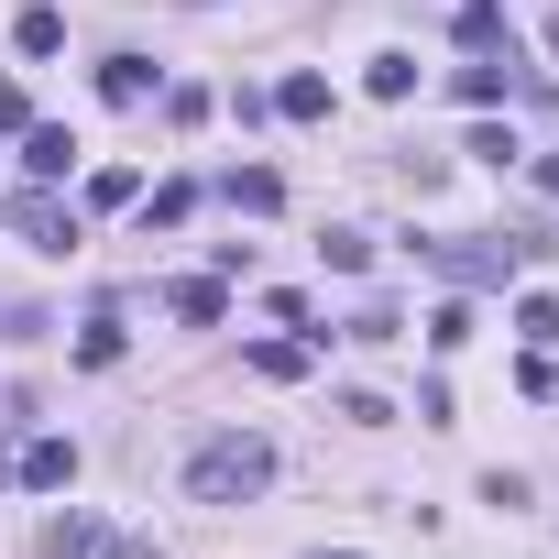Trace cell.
Instances as JSON below:
<instances>
[{
	"label": "cell",
	"instance_id": "1",
	"mask_svg": "<svg viewBox=\"0 0 559 559\" xmlns=\"http://www.w3.org/2000/svg\"><path fill=\"white\" fill-rule=\"evenodd\" d=\"M263 483H274V450H263L252 428H219V439L187 450V493H198V504H252Z\"/></svg>",
	"mask_w": 559,
	"mask_h": 559
},
{
	"label": "cell",
	"instance_id": "2",
	"mask_svg": "<svg viewBox=\"0 0 559 559\" xmlns=\"http://www.w3.org/2000/svg\"><path fill=\"white\" fill-rule=\"evenodd\" d=\"M439 274H450V286H504V274L537 252V241H417Z\"/></svg>",
	"mask_w": 559,
	"mask_h": 559
},
{
	"label": "cell",
	"instance_id": "3",
	"mask_svg": "<svg viewBox=\"0 0 559 559\" xmlns=\"http://www.w3.org/2000/svg\"><path fill=\"white\" fill-rule=\"evenodd\" d=\"M45 548H56V559H154L143 537H110L99 515H56V526H45Z\"/></svg>",
	"mask_w": 559,
	"mask_h": 559
},
{
	"label": "cell",
	"instance_id": "4",
	"mask_svg": "<svg viewBox=\"0 0 559 559\" xmlns=\"http://www.w3.org/2000/svg\"><path fill=\"white\" fill-rule=\"evenodd\" d=\"M12 219H23V241H34V252H78V209H56V187H23V198H12Z\"/></svg>",
	"mask_w": 559,
	"mask_h": 559
},
{
	"label": "cell",
	"instance_id": "5",
	"mask_svg": "<svg viewBox=\"0 0 559 559\" xmlns=\"http://www.w3.org/2000/svg\"><path fill=\"white\" fill-rule=\"evenodd\" d=\"M23 165H34V187H56V176L78 165V132H67V121H34V132H23Z\"/></svg>",
	"mask_w": 559,
	"mask_h": 559
},
{
	"label": "cell",
	"instance_id": "6",
	"mask_svg": "<svg viewBox=\"0 0 559 559\" xmlns=\"http://www.w3.org/2000/svg\"><path fill=\"white\" fill-rule=\"evenodd\" d=\"M165 308H176L187 330H209V319H230V286H219V274H187V286H176Z\"/></svg>",
	"mask_w": 559,
	"mask_h": 559
},
{
	"label": "cell",
	"instance_id": "7",
	"mask_svg": "<svg viewBox=\"0 0 559 559\" xmlns=\"http://www.w3.org/2000/svg\"><path fill=\"white\" fill-rule=\"evenodd\" d=\"M99 99H110V110H143V99H154V67H143V56H110V67H99Z\"/></svg>",
	"mask_w": 559,
	"mask_h": 559
},
{
	"label": "cell",
	"instance_id": "8",
	"mask_svg": "<svg viewBox=\"0 0 559 559\" xmlns=\"http://www.w3.org/2000/svg\"><path fill=\"white\" fill-rule=\"evenodd\" d=\"M274 110H286V121H330V78H319V67H297L286 88H274Z\"/></svg>",
	"mask_w": 559,
	"mask_h": 559
},
{
	"label": "cell",
	"instance_id": "9",
	"mask_svg": "<svg viewBox=\"0 0 559 559\" xmlns=\"http://www.w3.org/2000/svg\"><path fill=\"white\" fill-rule=\"evenodd\" d=\"M230 209H252V219L286 209V176H274V165H241V176H230Z\"/></svg>",
	"mask_w": 559,
	"mask_h": 559
},
{
	"label": "cell",
	"instance_id": "10",
	"mask_svg": "<svg viewBox=\"0 0 559 559\" xmlns=\"http://www.w3.org/2000/svg\"><path fill=\"white\" fill-rule=\"evenodd\" d=\"M12 472H23V483H78V450H67V439H34Z\"/></svg>",
	"mask_w": 559,
	"mask_h": 559
},
{
	"label": "cell",
	"instance_id": "11",
	"mask_svg": "<svg viewBox=\"0 0 559 559\" xmlns=\"http://www.w3.org/2000/svg\"><path fill=\"white\" fill-rule=\"evenodd\" d=\"M362 88H373V99H417V56H373Z\"/></svg>",
	"mask_w": 559,
	"mask_h": 559
},
{
	"label": "cell",
	"instance_id": "12",
	"mask_svg": "<svg viewBox=\"0 0 559 559\" xmlns=\"http://www.w3.org/2000/svg\"><path fill=\"white\" fill-rule=\"evenodd\" d=\"M504 88H515V67H504V56H483V67H461V99H472V110H493Z\"/></svg>",
	"mask_w": 559,
	"mask_h": 559
},
{
	"label": "cell",
	"instance_id": "13",
	"mask_svg": "<svg viewBox=\"0 0 559 559\" xmlns=\"http://www.w3.org/2000/svg\"><path fill=\"white\" fill-rule=\"evenodd\" d=\"M78 362H88V373H110V362H121V319H110V308L78 330Z\"/></svg>",
	"mask_w": 559,
	"mask_h": 559
},
{
	"label": "cell",
	"instance_id": "14",
	"mask_svg": "<svg viewBox=\"0 0 559 559\" xmlns=\"http://www.w3.org/2000/svg\"><path fill=\"white\" fill-rule=\"evenodd\" d=\"M252 373H263V384H297V373H308V352H297V341H263V352H252Z\"/></svg>",
	"mask_w": 559,
	"mask_h": 559
},
{
	"label": "cell",
	"instance_id": "15",
	"mask_svg": "<svg viewBox=\"0 0 559 559\" xmlns=\"http://www.w3.org/2000/svg\"><path fill=\"white\" fill-rule=\"evenodd\" d=\"M12 45H23V56H56V45H67V23H56V12H23V23H12Z\"/></svg>",
	"mask_w": 559,
	"mask_h": 559
},
{
	"label": "cell",
	"instance_id": "16",
	"mask_svg": "<svg viewBox=\"0 0 559 559\" xmlns=\"http://www.w3.org/2000/svg\"><path fill=\"white\" fill-rule=\"evenodd\" d=\"M88 198H99V209H132V198H143V176H132V165H99V176H88Z\"/></svg>",
	"mask_w": 559,
	"mask_h": 559
},
{
	"label": "cell",
	"instance_id": "17",
	"mask_svg": "<svg viewBox=\"0 0 559 559\" xmlns=\"http://www.w3.org/2000/svg\"><path fill=\"white\" fill-rule=\"evenodd\" d=\"M319 263H330V274H362V263H373V241H362V230H330V241H319Z\"/></svg>",
	"mask_w": 559,
	"mask_h": 559
},
{
	"label": "cell",
	"instance_id": "18",
	"mask_svg": "<svg viewBox=\"0 0 559 559\" xmlns=\"http://www.w3.org/2000/svg\"><path fill=\"white\" fill-rule=\"evenodd\" d=\"M515 330L548 352V341H559V297H515Z\"/></svg>",
	"mask_w": 559,
	"mask_h": 559
},
{
	"label": "cell",
	"instance_id": "19",
	"mask_svg": "<svg viewBox=\"0 0 559 559\" xmlns=\"http://www.w3.org/2000/svg\"><path fill=\"white\" fill-rule=\"evenodd\" d=\"M187 209H198V187H187V176H176V187H154V198H143V219H165V230H176V219H187Z\"/></svg>",
	"mask_w": 559,
	"mask_h": 559
},
{
	"label": "cell",
	"instance_id": "20",
	"mask_svg": "<svg viewBox=\"0 0 559 559\" xmlns=\"http://www.w3.org/2000/svg\"><path fill=\"white\" fill-rule=\"evenodd\" d=\"M428 341H439V352H461V341H472V297H450V308L428 319Z\"/></svg>",
	"mask_w": 559,
	"mask_h": 559
},
{
	"label": "cell",
	"instance_id": "21",
	"mask_svg": "<svg viewBox=\"0 0 559 559\" xmlns=\"http://www.w3.org/2000/svg\"><path fill=\"white\" fill-rule=\"evenodd\" d=\"M23 121H34V110H23V88H0V132H23Z\"/></svg>",
	"mask_w": 559,
	"mask_h": 559
},
{
	"label": "cell",
	"instance_id": "22",
	"mask_svg": "<svg viewBox=\"0 0 559 559\" xmlns=\"http://www.w3.org/2000/svg\"><path fill=\"white\" fill-rule=\"evenodd\" d=\"M537 187H548V198H559V154H537Z\"/></svg>",
	"mask_w": 559,
	"mask_h": 559
},
{
	"label": "cell",
	"instance_id": "23",
	"mask_svg": "<svg viewBox=\"0 0 559 559\" xmlns=\"http://www.w3.org/2000/svg\"><path fill=\"white\" fill-rule=\"evenodd\" d=\"M548 45H559V12H548Z\"/></svg>",
	"mask_w": 559,
	"mask_h": 559
},
{
	"label": "cell",
	"instance_id": "24",
	"mask_svg": "<svg viewBox=\"0 0 559 559\" xmlns=\"http://www.w3.org/2000/svg\"><path fill=\"white\" fill-rule=\"evenodd\" d=\"M341 559H352V548H341Z\"/></svg>",
	"mask_w": 559,
	"mask_h": 559
}]
</instances>
